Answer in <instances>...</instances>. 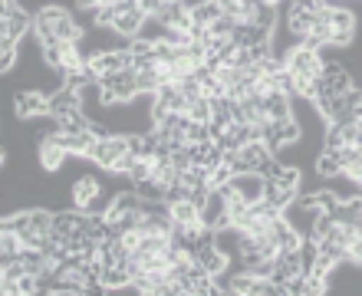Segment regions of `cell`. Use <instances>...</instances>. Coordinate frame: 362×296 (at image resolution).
<instances>
[{
  "instance_id": "obj_1",
  "label": "cell",
  "mask_w": 362,
  "mask_h": 296,
  "mask_svg": "<svg viewBox=\"0 0 362 296\" xmlns=\"http://www.w3.org/2000/svg\"><path fill=\"white\" fill-rule=\"evenodd\" d=\"M33 37H37V47H47V43H57V40H66V43H83L86 30L79 27V20L69 13L66 7H57V4H47L33 13Z\"/></svg>"
},
{
  "instance_id": "obj_2",
  "label": "cell",
  "mask_w": 362,
  "mask_h": 296,
  "mask_svg": "<svg viewBox=\"0 0 362 296\" xmlns=\"http://www.w3.org/2000/svg\"><path fill=\"white\" fill-rule=\"evenodd\" d=\"M99 89H103V105H125L139 99V73L135 69H119V73H109V76L99 79Z\"/></svg>"
},
{
  "instance_id": "obj_3",
  "label": "cell",
  "mask_w": 362,
  "mask_h": 296,
  "mask_svg": "<svg viewBox=\"0 0 362 296\" xmlns=\"http://www.w3.org/2000/svg\"><path fill=\"white\" fill-rule=\"evenodd\" d=\"M323 20H326V27H329V43L339 49H346L349 43L356 40V27H359V20H356L353 10H346V7H323Z\"/></svg>"
},
{
  "instance_id": "obj_4",
  "label": "cell",
  "mask_w": 362,
  "mask_h": 296,
  "mask_svg": "<svg viewBox=\"0 0 362 296\" xmlns=\"http://www.w3.org/2000/svg\"><path fill=\"white\" fill-rule=\"evenodd\" d=\"M284 66L290 69V76H310V79H320V73H323V59H320V53H316L313 47H306V43H296V47L286 49Z\"/></svg>"
},
{
  "instance_id": "obj_5",
  "label": "cell",
  "mask_w": 362,
  "mask_h": 296,
  "mask_svg": "<svg viewBox=\"0 0 362 296\" xmlns=\"http://www.w3.org/2000/svg\"><path fill=\"white\" fill-rule=\"evenodd\" d=\"M221 293H234V296H270L276 293L274 290V280L270 277H257L250 270H240L228 283H221Z\"/></svg>"
},
{
  "instance_id": "obj_6",
  "label": "cell",
  "mask_w": 362,
  "mask_h": 296,
  "mask_svg": "<svg viewBox=\"0 0 362 296\" xmlns=\"http://www.w3.org/2000/svg\"><path fill=\"white\" fill-rule=\"evenodd\" d=\"M122 155H129V135H105V138H99L93 148V155H89V162L99 165L103 172H112V165L122 158Z\"/></svg>"
},
{
  "instance_id": "obj_7",
  "label": "cell",
  "mask_w": 362,
  "mask_h": 296,
  "mask_svg": "<svg viewBox=\"0 0 362 296\" xmlns=\"http://www.w3.org/2000/svg\"><path fill=\"white\" fill-rule=\"evenodd\" d=\"M224 188L234 191L240 201H247V204H260V201H264V191H267V178L260 172H240V174H234Z\"/></svg>"
},
{
  "instance_id": "obj_8",
  "label": "cell",
  "mask_w": 362,
  "mask_h": 296,
  "mask_svg": "<svg viewBox=\"0 0 362 296\" xmlns=\"http://www.w3.org/2000/svg\"><path fill=\"white\" fill-rule=\"evenodd\" d=\"M353 89V76L343 63H323V73H320V96H346Z\"/></svg>"
},
{
  "instance_id": "obj_9",
  "label": "cell",
  "mask_w": 362,
  "mask_h": 296,
  "mask_svg": "<svg viewBox=\"0 0 362 296\" xmlns=\"http://www.w3.org/2000/svg\"><path fill=\"white\" fill-rule=\"evenodd\" d=\"M27 33H33V13L23 10L20 4L17 7H4V13H0V37H10L20 43Z\"/></svg>"
},
{
  "instance_id": "obj_10",
  "label": "cell",
  "mask_w": 362,
  "mask_h": 296,
  "mask_svg": "<svg viewBox=\"0 0 362 296\" xmlns=\"http://www.w3.org/2000/svg\"><path fill=\"white\" fill-rule=\"evenodd\" d=\"M13 112H17L20 122L43 119V115H49V96H43L40 89H20L13 96Z\"/></svg>"
},
{
  "instance_id": "obj_11",
  "label": "cell",
  "mask_w": 362,
  "mask_h": 296,
  "mask_svg": "<svg viewBox=\"0 0 362 296\" xmlns=\"http://www.w3.org/2000/svg\"><path fill=\"white\" fill-rule=\"evenodd\" d=\"M201 224L211 230H224L230 227V214H228V198L221 188H211L208 201H204V208H201Z\"/></svg>"
},
{
  "instance_id": "obj_12",
  "label": "cell",
  "mask_w": 362,
  "mask_h": 296,
  "mask_svg": "<svg viewBox=\"0 0 362 296\" xmlns=\"http://www.w3.org/2000/svg\"><path fill=\"white\" fill-rule=\"evenodd\" d=\"M66 158H69V152H66V145H63L59 135L40 138V168H43V172H59Z\"/></svg>"
},
{
  "instance_id": "obj_13",
  "label": "cell",
  "mask_w": 362,
  "mask_h": 296,
  "mask_svg": "<svg viewBox=\"0 0 362 296\" xmlns=\"http://www.w3.org/2000/svg\"><path fill=\"white\" fill-rule=\"evenodd\" d=\"M83 109V93L79 89H69V86H59L53 96H49V115L57 119H66V115L79 112Z\"/></svg>"
},
{
  "instance_id": "obj_14",
  "label": "cell",
  "mask_w": 362,
  "mask_h": 296,
  "mask_svg": "<svg viewBox=\"0 0 362 296\" xmlns=\"http://www.w3.org/2000/svg\"><path fill=\"white\" fill-rule=\"evenodd\" d=\"M296 198H300V188H293V184H284V182H276V178H267V191H264V201H267V204H274L276 211L290 208V204H293Z\"/></svg>"
},
{
  "instance_id": "obj_15",
  "label": "cell",
  "mask_w": 362,
  "mask_h": 296,
  "mask_svg": "<svg viewBox=\"0 0 362 296\" xmlns=\"http://www.w3.org/2000/svg\"><path fill=\"white\" fill-rule=\"evenodd\" d=\"M264 112H267L270 122L293 119V96H286V93H267V96H264Z\"/></svg>"
},
{
  "instance_id": "obj_16",
  "label": "cell",
  "mask_w": 362,
  "mask_h": 296,
  "mask_svg": "<svg viewBox=\"0 0 362 296\" xmlns=\"http://www.w3.org/2000/svg\"><path fill=\"white\" fill-rule=\"evenodd\" d=\"M221 13H224V10H221L214 0H194V4H191V27H211Z\"/></svg>"
},
{
  "instance_id": "obj_17",
  "label": "cell",
  "mask_w": 362,
  "mask_h": 296,
  "mask_svg": "<svg viewBox=\"0 0 362 296\" xmlns=\"http://www.w3.org/2000/svg\"><path fill=\"white\" fill-rule=\"evenodd\" d=\"M316 174H320V178H343V162H339V155L323 148L320 158H316Z\"/></svg>"
},
{
  "instance_id": "obj_18",
  "label": "cell",
  "mask_w": 362,
  "mask_h": 296,
  "mask_svg": "<svg viewBox=\"0 0 362 296\" xmlns=\"http://www.w3.org/2000/svg\"><path fill=\"white\" fill-rule=\"evenodd\" d=\"M17 57H20V43H17V40L0 37V73H4V76L17 66Z\"/></svg>"
},
{
  "instance_id": "obj_19",
  "label": "cell",
  "mask_w": 362,
  "mask_h": 296,
  "mask_svg": "<svg viewBox=\"0 0 362 296\" xmlns=\"http://www.w3.org/2000/svg\"><path fill=\"white\" fill-rule=\"evenodd\" d=\"M135 191L142 194L145 204H162V201H165V191H168V188H165L162 182H155V178H148V182L135 184Z\"/></svg>"
},
{
  "instance_id": "obj_20",
  "label": "cell",
  "mask_w": 362,
  "mask_h": 296,
  "mask_svg": "<svg viewBox=\"0 0 362 296\" xmlns=\"http://www.w3.org/2000/svg\"><path fill=\"white\" fill-rule=\"evenodd\" d=\"M152 172H155V158H139V155H135V162H132V168H129L125 178H129L132 184H142V182L152 178Z\"/></svg>"
},
{
  "instance_id": "obj_21",
  "label": "cell",
  "mask_w": 362,
  "mask_h": 296,
  "mask_svg": "<svg viewBox=\"0 0 362 296\" xmlns=\"http://www.w3.org/2000/svg\"><path fill=\"white\" fill-rule=\"evenodd\" d=\"M188 119H191V122H204V125H211V119H214V112H211V96L191 99V105H188Z\"/></svg>"
},
{
  "instance_id": "obj_22",
  "label": "cell",
  "mask_w": 362,
  "mask_h": 296,
  "mask_svg": "<svg viewBox=\"0 0 362 296\" xmlns=\"http://www.w3.org/2000/svg\"><path fill=\"white\" fill-rule=\"evenodd\" d=\"M230 178H234V168H230L228 162H221L218 168H214V172L208 174V184H211V188H224V184H228Z\"/></svg>"
},
{
  "instance_id": "obj_23",
  "label": "cell",
  "mask_w": 362,
  "mask_h": 296,
  "mask_svg": "<svg viewBox=\"0 0 362 296\" xmlns=\"http://www.w3.org/2000/svg\"><path fill=\"white\" fill-rule=\"evenodd\" d=\"M214 4H218L221 10H224V13H230V17H244V4H247V0H214Z\"/></svg>"
},
{
  "instance_id": "obj_24",
  "label": "cell",
  "mask_w": 362,
  "mask_h": 296,
  "mask_svg": "<svg viewBox=\"0 0 362 296\" xmlns=\"http://www.w3.org/2000/svg\"><path fill=\"white\" fill-rule=\"evenodd\" d=\"M4 7H17V0H4Z\"/></svg>"
},
{
  "instance_id": "obj_25",
  "label": "cell",
  "mask_w": 362,
  "mask_h": 296,
  "mask_svg": "<svg viewBox=\"0 0 362 296\" xmlns=\"http://www.w3.org/2000/svg\"><path fill=\"white\" fill-rule=\"evenodd\" d=\"M168 4H172V0H168Z\"/></svg>"
}]
</instances>
